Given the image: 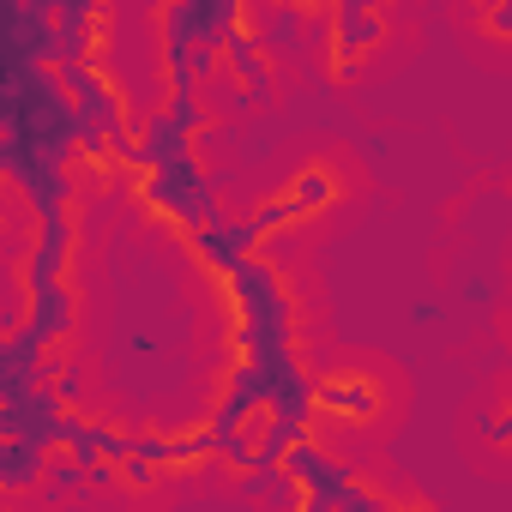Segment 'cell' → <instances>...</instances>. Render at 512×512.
<instances>
[{
  "mask_svg": "<svg viewBox=\"0 0 512 512\" xmlns=\"http://www.w3.org/2000/svg\"><path fill=\"white\" fill-rule=\"evenodd\" d=\"M290 476H302V482L314 488V506H308V512H380V506H374L332 458H320L314 446H296V452H290Z\"/></svg>",
  "mask_w": 512,
  "mask_h": 512,
  "instance_id": "cell-1",
  "label": "cell"
},
{
  "mask_svg": "<svg viewBox=\"0 0 512 512\" xmlns=\"http://www.w3.org/2000/svg\"><path fill=\"white\" fill-rule=\"evenodd\" d=\"M338 31H344V37H338V49H344V55H356V49H368V43L380 37V19H374V13H362V7H338Z\"/></svg>",
  "mask_w": 512,
  "mask_h": 512,
  "instance_id": "cell-2",
  "label": "cell"
},
{
  "mask_svg": "<svg viewBox=\"0 0 512 512\" xmlns=\"http://www.w3.org/2000/svg\"><path fill=\"white\" fill-rule=\"evenodd\" d=\"M320 404H332V410H368V404H374V392H362V386L350 380V386H326V392H320Z\"/></svg>",
  "mask_w": 512,
  "mask_h": 512,
  "instance_id": "cell-3",
  "label": "cell"
}]
</instances>
